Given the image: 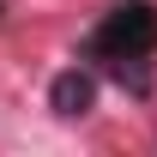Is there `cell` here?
Wrapping results in <instances>:
<instances>
[{
  "label": "cell",
  "mask_w": 157,
  "mask_h": 157,
  "mask_svg": "<svg viewBox=\"0 0 157 157\" xmlns=\"http://www.w3.org/2000/svg\"><path fill=\"white\" fill-rule=\"evenodd\" d=\"M91 55L109 60L133 91L151 85V55H157V6L151 0H127L91 30Z\"/></svg>",
  "instance_id": "obj_1"
},
{
  "label": "cell",
  "mask_w": 157,
  "mask_h": 157,
  "mask_svg": "<svg viewBox=\"0 0 157 157\" xmlns=\"http://www.w3.org/2000/svg\"><path fill=\"white\" fill-rule=\"evenodd\" d=\"M48 109H55L60 121H85L91 109H97V78L85 73V67L55 73V85H48Z\"/></svg>",
  "instance_id": "obj_2"
}]
</instances>
